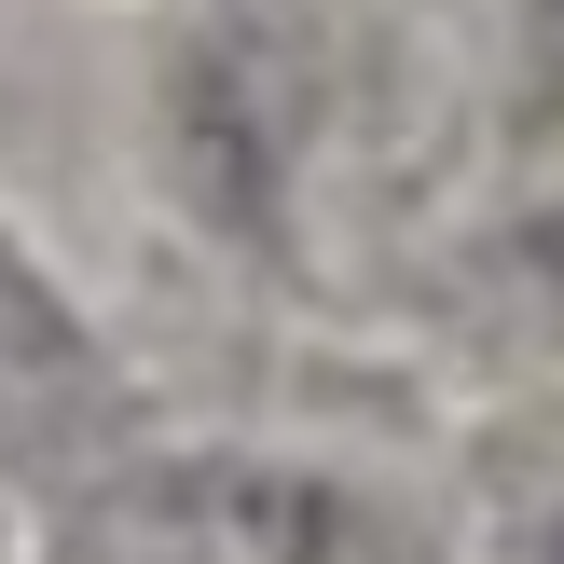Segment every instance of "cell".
<instances>
[{
    "instance_id": "cell-1",
    "label": "cell",
    "mask_w": 564,
    "mask_h": 564,
    "mask_svg": "<svg viewBox=\"0 0 564 564\" xmlns=\"http://www.w3.org/2000/svg\"><path fill=\"white\" fill-rule=\"evenodd\" d=\"M523 124H564V0H523Z\"/></svg>"
}]
</instances>
